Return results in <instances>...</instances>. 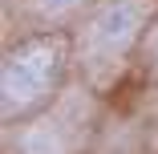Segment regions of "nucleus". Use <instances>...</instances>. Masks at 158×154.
I'll return each instance as SVG.
<instances>
[{
	"instance_id": "nucleus-4",
	"label": "nucleus",
	"mask_w": 158,
	"mask_h": 154,
	"mask_svg": "<svg viewBox=\"0 0 158 154\" xmlns=\"http://www.w3.org/2000/svg\"><path fill=\"white\" fill-rule=\"evenodd\" d=\"M37 8L57 20V16H69L73 8H81V0H37Z\"/></svg>"
},
{
	"instance_id": "nucleus-2",
	"label": "nucleus",
	"mask_w": 158,
	"mask_h": 154,
	"mask_svg": "<svg viewBox=\"0 0 158 154\" xmlns=\"http://www.w3.org/2000/svg\"><path fill=\"white\" fill-rule=\"evenodd\" d=\"M146 20V4L142 0H110L98 8V16L89 20V53L98 61H118L126 49L138 41V28Z\"/></svg>"
},
{
	"instance_id": "nucleus-3",
	"label": "nucleus",
	"mask_w": 158,
	"mask_h": 154,
	"mask_svg": "<svg viewBox=\"0 0 158 154\" xmlns=\"http://www.w3.org/2000/svg\"><path fill=\"white\" fill-rule=\"evenodd\" d=\"M81 138V118L73 106H61L57 114L41 118L37 126H28L24 134V154H73Z\"/></svg>"
},
{
	"instance_id": "nucleus-1",
	"label": "nucleus",
	"mask_w": 158,
	"mask_h": 154,
	"mask_svg": "<svg viewBox=\"0 0 158 154\" xmlns=\"http://www.w3.org/2000/svg\"><path fill=\"white\" fill-rule=\"evenodd\" d=\"M61 69V41H28L4 57V114L33 110Z\"/></svg>"
}]
</instances>
